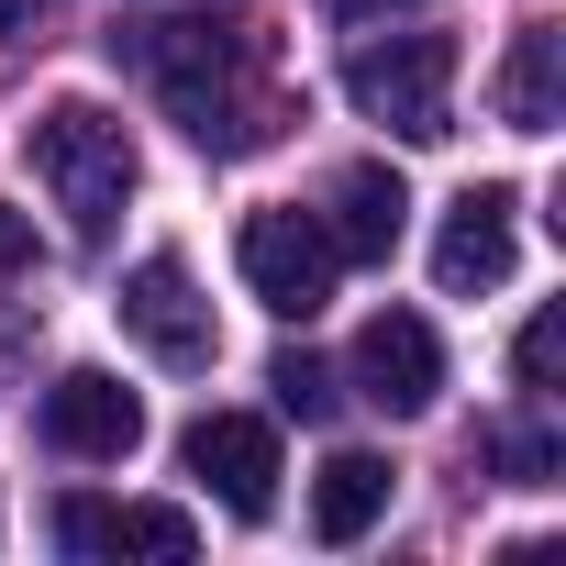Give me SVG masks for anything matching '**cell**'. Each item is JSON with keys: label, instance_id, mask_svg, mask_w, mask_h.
<instances>
[{"label": "cell", "instance_id": "2", "mask_svg": "<svg viewBox=\"0 0 566 566\" xmlns=\"http://www.w3.org/2000/svg\"><path fill=\"white\" fill-rule=\"evenodd\" d=\"M23 156H34V178L56 189V211H67L78 244H101L112 211L134 200V134H123L101 101H45V112L23 123Z\"/></svg>", "mask_w": 566, "mask_h": 566}, {"label": "cell", "instance_id": "7", "mask_svg": "<svg viewBox=\"0 0 566 566\" xmlns=\"http://www.w3.org/2000/svg\"><path fill=\"white\" fill-rule=\"evenodd\" d=\"M522 266V200L511 189H467L433 233V277H444V301H489L500 277Z\"/></svg>", "mask_w": 566, "mask_h": 566}, {"label": "cell", "instance_id": "1", "mask_svg": "<svg viewBox=\"0 0 566 566\" xmlns=\"http://www.w3.org/2000/svg\"><path fill=\"white\" fill-rule=\"evenodd\" d=\"M345 101L367 112V123H389L400 145H444L455 134V34L444 23H400V34H356L345 45Z\"/></svg>", "mask_w": 566, "mask_h": 566}, {"label": "cell", "instance_id": "17", "mask_svg": "<svg viewBox=\"0 0 566 566\" xmlns=\"http://www.w3.org/2000/svg\"><path fill=\"white\" fill-rule=\"evenodd\" d=\"M23 255H34V222H23V211H0V266H23Z\"/></svg>", "mask_w": 566, "mask_h": 566}, {"label": "cell", "instance_id": "12", "mask_svg": "<svg viewBox=\"0 0 566 566\" xmlns=\"http://www.w3.org/2000/svg\"><path fill=\"white\" fill-rule=\"evenodd\" d=\"M378 511H389V455H367V444L323 455V478H312V533H323V544H356V533H378Z\"/></svg>", "mask_w": 566, "mask_h": 566}, {"label": "cell", "instance_id": "10", "mask_svg": "<svg viewBox=\"0 0 566 566\" xmlns=\"http://www.w3.org/2000/svg\"><path fill=\"white\" fill-rule=\"evenodd\" d=\"M500 123L511 134H555L566 123V34L555 23L511 34V56H500Z\"/></svg>", "mask_w": 566, "mask_h": 566}, {"label": "cell", "instance_id": "18", "mask_svg": "<svg viewBox=\"0 0 566 566\" xmlns=\"http://www.w3.org/2000/svg\"><path fill=\"white\" fill-rule=\"evenodd\" d=\"M34 12H45V0H0V45H12V34H23Z\"/></svg>", "mask_w": 566, "mask_h": 566}, {"label": "cell", "instance_id": "6", "mask_svg": "<svg viewBox=\"0 0 566 566\" xmlns=\"http://www.w3.org/2000/svg\"><path fill=\"white\" fill-rule=\"evenodd\" d=\"M45 444L78 455V467H123V455L145 444V400H134L112 367H67V378L45 389Z\"/></svg>", "mask_w": 566, "mask_h": 566}, {"label": "cell", "instance_id": "5", "mask_svg": "<svg viewBox=\"0 0 566 566\" xmlns=\"http://www.w3.org/2000/svg\"><path fill=\"white\" fill-rule=\"evenodd\" d=\"M178 455H189V478H211V500H222L233 522H266V511H277V433H266L255 411H200V422L178 433Z\"/></svg>", "mask_w": 566, "mask_h": 566}, {"label": "cell", "instance_id": "14", "mask_svg": "<svg viewBox=\"0 0 566 566\" xmlns=\"http://www.w3.org/2000/svg\"><path fill=\"white\" fill-rule=\"evenodd\" d=\"M511 367H522V389H555V367H566V312L544 301L533 323H522V345H511Z\"/></svg>", "mask_w": 566, "mask_h": 566}, {"label": "cell", "instance_id": "4", "mask_svg": "<svg viewBox=\"0 0 566 566\" xmlns=\"http://www.w3.org/2000/svg\"><path fill=\"white\" fill-rule=\"evenodd\" d=\"M123 334H134L156 367H178V378L222 356V334H211V301H200L189 255H145V266L123 277Z\"/></svg>", "mask_w": 566, "mask_h": 566}, {"label": "cell", "instance_id": "3", "mask_svg": "<svg viewBox=\"0 0 566 566\" xmlns=\"http://www.w3.org/2000/svg\"><path fill=\"white\" fill-rule=\"evenodd\" d=\"M233 266H244V290H255L277 323H312V312L334 301V277H345V255H334L323 211H244Z\"/></svg>", "mask_w": 566, "mask_h": 566}, {"label": "cell", "instance_id": "11", "mask_svg": "<svg viewBox=\"0 0 566 566\" xmlns=\"http://www.w3.org/2000/svg\"><path fill=\"white\" fill-rule=\"evenodd\" d=\"M400 222H411L400 167H345V178H334V222H323V233H334V255H367V266H378V255L400 244Z\"/></svg>", "mask_w": 566, "mask_h": 566}, {"label": "cell", "instance_id": "13", "mask_svg": "<svg viewBox=\"0 0 566 566\" xmlns=\"http://www.w3.org/2000/svg\"><path fill=\"white\" fill-rule=\"evenodd\" d=\"M266 389H277V411H301V422H334V400H345L323 356H277V367H266Z\"/></svg>", "mask_w": 566, "mask_h": 566}, {"label": "cell", "instance_id": "8", "mask_svg": "<svg viewBox=\"0 0 566 566\" xmlns=\"http://www.w3.org/2000/svg\"><path fill=\"white\" fill-rule=\"evenodd\" d=\"M433 389H444L433 323H422V312H378V323L356 334V400H378L389 422H411V411H433Z\"/></svg>", "mask_w": 566, "mask_h": 566}, {"label": "cell", "instance_id": "9", "mask_svg": "<svg viewBox=\"0 0 566 566\" xmlns=\"http://www.w3.org/2000/svg\"><path fill=\"white\" fill-rule=\"evenodd\" d=\"M56 544L67 555H189L200 544V522L189 511H167V500H67L56 511Z\"/></svg>", "mask_w": 566, "mask_h": 566}, {"label": "cell", "instance_id": "16", "mask_svg": "<svg viewBox=\"0 0 566 566\" xmlns=\"http://www.w3.org/2000/svg\"><path fill=\"white\" fill-rule=\"evenodd\" d=\"M378 12H433V0H334V23H345V34H367Z\"/></svg>", "mask_w": 566, "mask_h": 566}, {"label": "cell", "instance_id": "15", "mask_svg": "<svg viewBox=\"0 0 566 566\" xmlns=\"http://www.w3.org/2000/svg\"><path fill=\"white\" fill-rule=\"evenodd\" d=\"M500 467L522 489H555V433H500Z\"/></svg>", "mask_w": 566, "mask_h": 566}]
</instances>
